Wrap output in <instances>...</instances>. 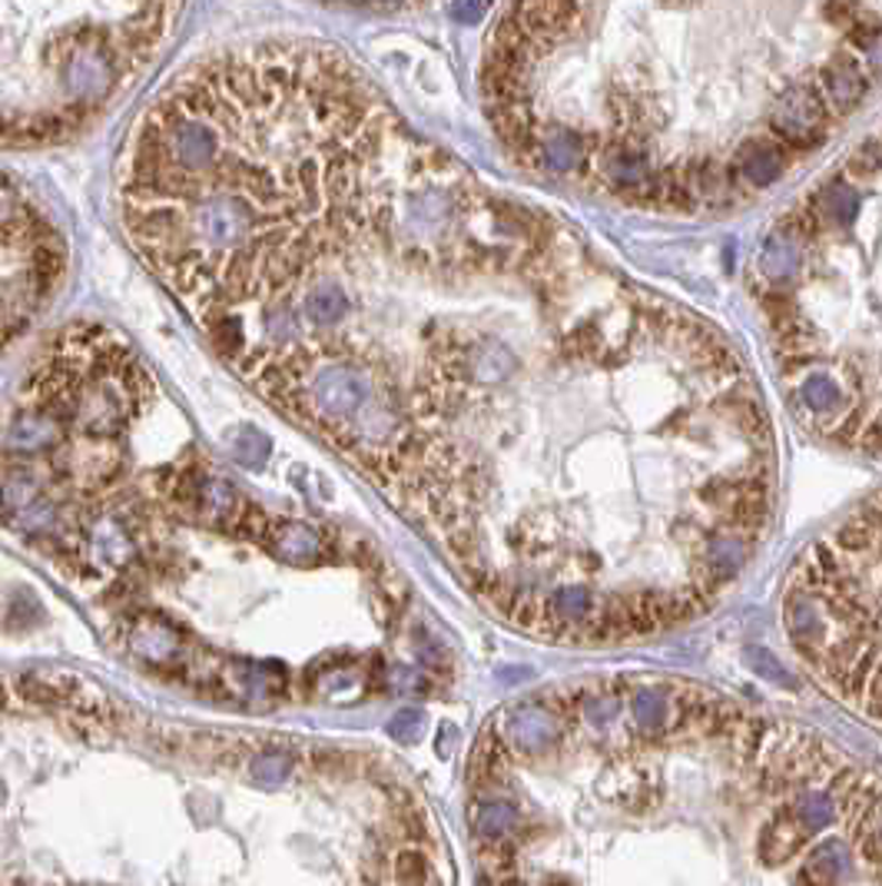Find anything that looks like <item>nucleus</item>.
<instances>
[{
  "label": "nucleus",
  "mask_w": 882,
  "mask_h": 886,
  "mask_svg": "<svg viewBox=\"0 0 882 886\" xmlns=\"http://www.w3.org/2000/svg\"><path fill=\"white\" fill-rule=\"evenodd\" d=\"M262 398L445 538L482 534L505 479H631L716 515L773 465L740 350L408 130L246 306L202 326Z\"/></svg>",
  "instance_id": "1"
},
{
  "label": "nucleus",
  "mask_w": 882,
  "mask_h": 886,
  "mask_svg": "<svg viewBox=\"0 0 882 886\" xmlns=\"http://www.w3.org/2000/svg\"><path fill=\"white\" fill-rule=\"evenodd\" d=\"M631 713L644 737H657L671 730V698H664L657 688H634L631 691Z\"/></svg>",
  "instance_id": "10"
},
{
  "label": "nucleus",
  "mask_w": 882,
  "mask_h": 886,
  "mask_svg": "<svg viewBox=\"0 0 882 886\" xmlns=\"http://www.w3.org/2000/svg\"><path fill=\"white\" fill-rule=\"evenodd\" d=\"M186 0H3V144L37 150L97 127L153 67Z\"/></svg>",
  "instance_id": "5"
},
{
  "label": "nucleus",
  "mask_w": 882,
  "mask_h": 886,
  "mask_svg": "<svg viewBox=\"0 0 882 886\" xmlns=\"http://www.w3.org/2000/svg\"><path fill=\"white\" fill-rule=\"evenodd\" d=\"M67 273V243L53 219L7 177L3 186V326L20 339L57 299Z\"/></svg>",
  "instance_id": "6"
},
{
  "label": "nucleus",
  "mask_w": 882,
  "mask_h": 886,
  "mask_svg": "<svg viewBox=\"0 0 882 886\" xmlns=\"http://www.w3.org/2000/svg\"><path fill=\"white\" fill-rule=\"evenodd\" d=\"M796 804H800V810H803V817L810 820L813 830H823V827L830 824V817H833L830 794H803Z\"/></svg>",
  "instance_id": "15"
},
{
  "label": "nucleus",
  "mask_w": 882,
  "mask_h": 886,
  "mask_svg": "<svg viewBox=\"0 0 882 886\" xmlns=\"http://www.w3.org/2000/svg\"><path fill=\"white\" fill-rule=\"evenodd\" d=\"M405 127L343 50L252 40L177 73L133 124L130 246L199 326L303 236Z\"/></svg>",
  "instance_id": "3"
},
{
  "label": "nucleus",
  "mask_w": 882,
  "mask_h": 886,
  "mask_svg": "<svg viewBox=\"0 0 882 886\" xmlns=\"http://www.w3.org/2000/svg\"><path fill=\"white\" fill-rule=\"evenodd\" d=\"M252 777L256 780H266V784H283L289 780L293 774V757L286 750H259L249 764Z\"/></svg>",
  "instance_id": "12"
},
{
  "label": "nucleus",
  "mask_w": 882,
  "mask_h": 886,
  "mask_svg": "<svg viewBox=\"0 0 882 886\" xmlns=\"http://www.w3.org/2000/svg\"><path fill=\"white\" fill-rule=\"evenodd\" d=\"M876 827H880V834H882V807H880V814H876Z\"/></svg>",
  "instance_id": "17"
},
{
  "label": "nucleus",
  "mask_w": 882,
  "mask_h": 886,
  "mask_svg": "<svg viewBox=\"0 0 882 886\" xmlns=\"http://www.w3.org/2000/svg\"><path fill=\"white\" fill-rule=\"evenodd\" d=\"M816 830L810 827V820L803 817L800 804H786L773 814V820L763 827L756 854L766 867H780L786 860H793L813 837Z\"/></svg>",
  "instance_id": "7"
},
{
  "label": "nucleus",
  "mask_w": 882,
  "mask_h": 886,
  "mask_svg": "<svg viewBox=\"0 0 882 886\" xmlns=\"http://www.w3.org/2000/svg\"><path fill=\"white\" fill-rule=\"evenodd\" d=\"M418 734H422V713L418 710H402L398 717H392V737L415 740Z\"/></svg>",
  "instance_id": "16"
},
{
  "label": "nucleus",
  "mask_w": 882,
  "mask_h": 886,
  "mask_svg": "<svg viewBox=\"0 0 882 886\" xmlns=\"http://www.w3.org/2000/svg\"><path fill=\"white\" fill-rule=\"evenodd\" d=\"M502 734L512 754H547L557 744V710L551 705H522L508 710Z\"/></svg>",
  "instance_id": "8"
},
{
  "label": "nucleus",
  "mask_w": 882,
  "mask_h": 886,
  "mask_svg": "<svg viewBox=\"0 0 882 886\" xmlns=\"http://www.w3.org/2000/svg\"><path fill=\"white\" fill-rule=\"evenodd\" d=\"M746 661H750V668H753L756 675H763L766 681H776V685H783V688H793V681L786 678L783 664H780L766 648H750V651H746Z\"/></svg>",
  "instance_id": "14"
},
{
  "label": "nucleus",
  "mask_w": 882,
  "mask_h": 886,
  "mask_svg": "<svg viewBox=\"0 0 882 886\" xmlns=\"http://www.w3.org/2000/svg\"><path fill=\"white\" fill-rule=\"evenodd\" d=\"M395 877L402 886H425L432 877V860L422 850H402L395 860Z\"/></svg>",
  "instance_id": "13"
},
{
  "label": "nucleus",
  "mask_w": 882,
  "mask_h": 886,
  "mask_svg": "<svg viewBox=\"0 0 882 886\" xmlns=\"http://www.w3.org/2000/svg\"><path fill=\"white\" fill-rule=\"evenodd\" d=\"M846 874V850L840 844H830L826 850L813 854L803 870H800V886H840Z\"/></svg>",
  "instance_id": "11"
},
{
  "label": "nucleus",
  "mask_w": 882,
  "mask_h": 886,
  "mask_svg": "<svg viewBox=\"0 0 882 886\" xmlns=\"http://www.w3.org/2000/svg\"><path fill=\"white\" fill-rule=\"evenodd\" d=\"M478 87L531 177L730 216L880 104L882 0H505Z\"/></svg>",
  "instance_id": "2"
},
{
  "label": "nucleus",
  "mask_w": 882,
  "mask_h": 886,
  "mask_svg": "<svg viewBox=\"0 0 882 886\" xmlns=\"http://www.w3.org/2000/svg\"><path fill=\"white\" fill-rule=\"evenodd\" d=\"M746 286L793 415L882 455V110L760 229Z\"/></svg>",
  "instance_id": "4"
},
{
  "label": "nucleus",
  "mask_w": 882,
  "mask_h": 886,
  "mask_svg": "<svg viewBox=\"0 0 882 886\" xmlns=\"http://www.w3.org/2000/svg\"><path fill=\"white\" fill-rule=\"evenodd\" d=\"M468 824H472V834L478 837V844H505V840H515L518 827H522V814L512 800H505L502 794L495 790H485L472 810H468Z\"/></svg>",
  "instance_id": "9"
}]
</instances>
